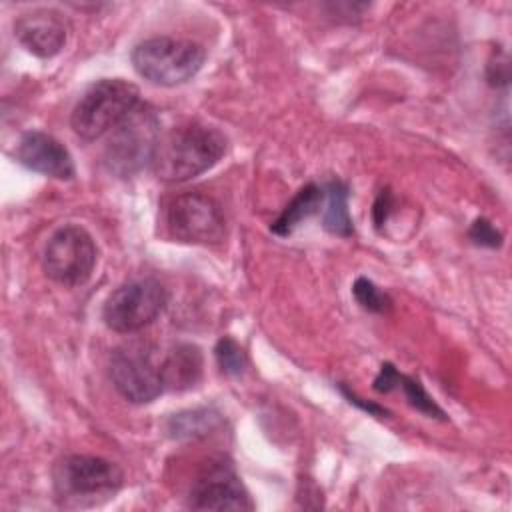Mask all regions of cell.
Wrapping results in <instances>:
<instances>
[{
    "label": "cell",
    "mask_w": 512,
    "mask_h": 512,
    "mask_svg": "<svg viewBox=\"0 0 512 512\" xmlns=\"http://www.w3.org/2000/svg\"><path fill=\"white\" fill-rule=\"evenodd\" d=\"M322 198H324V190L320 186H316L312 182L302 186L294 194V198L284 206V210L278 214V218L270 224V230L282 238L290 236L302 220L310 218L312 214H316L320 210Z\"/></svg>",
    "instance_id": "5bb4252c"
},
{
    "label": "cell",
    "mask_w": 512,
    "mask_h": 512,
    "mask_svg": "<svg viewBox=\"0 0 512 512\" xmlns=\"http://www.w3.org/2000/svg\"><path fill=\"white\" fill-rule=\"evenodd\" d=\"M104 150V162L118 176H132L152 164L160 142V118L150 104L138 102L126 118L116 124Z\"/></svg>",
    "instance_id": "277c9868"
},
{
    "label": "cell",
    "mask_w": 512,
    "mask_h": 512,
    "mask_svg": "<svg viewBox=\"0 0 512 512\" xmlns=\"http://www.w3.org/2000/svg\"><path fill=\"white\" fill-rule=\"evenodd\" d=\"M326 208L322 216V224L330 234L348 238L354 232L352 218L348 212V186L342 180H330L324 186Z\"/></svg>",
    "instance_id": "9a60e30c"
},
{
    "label": "cell",
    "mask_w": 512,
    "mask_h": 512,
    "mask_svg": "<svg viewBox=\"0 0 512 512\" xmlns=\"http://www.w3.org/2000/svg\"><path fill=\"white\" fill-rule=\"evenodd\" d=\"M224 152L226 136L218 128L188 122L160 136L152 170L162 182H186L216 166Z\"/></svg>",
    "instance_id": "6da1fadb"
},
{
    "label": "cell",
    "mask_w": 512,
    "mask_h": 512,
    "mask_svg": "<svg viewBox=\"0 0 512 512\" xmlns=\"http://www.w3.org/2000/svg\"><path fill=\"white\" fill-rule=\"evenodd\" d=\"M14 36L30 54L38 58H52L64 48L68 26L60 12L40 8L22 14L14 22Z\"/></svg>",
    "instance_id": "7c38bea8"
},
{
    "label": "cell",
    "mask_w": 512,
    "mask_h": 512,
    "mask_svg": "<svg viewBox=\"0 0 512 512\" xmlns=\"http://www.w3.org/2000/svg\"><path fill=\"white\" fill-rule=\"evenodd\" d=\"M396 386L402 388L406 400H408L410 406H414L418 412H422V414H426V416H432V418H442V420L446 418L444 410L432 400V396L424 390V386H422L418 380H414V378H410V376H406V374H400Z\"/></svg>",
    "instance_id": "e0dca14e"
},
{
    "label": "cell",
    "mask_w": 512,
    "mask_h": 512,
    "mask_svg": "<svg viewBox=\"0 0 512 512\" xmlns=\"http://www.w3.org/2000/svg\"><path fill=\"white\" fill-rule=\"evenodd\" d=\"M468 236L472 242H476L480 246H488V248H498L502 244V234L486 218L474 220Z\"/></svg>",
    "instance_id": "ffe728a7"
},
{
    "label": "cell",
    "mask_w": 512,
    "mask_h": 512,
    "mask_svg": "<svg viewBox=\"0 0 512 512\" xmlns=\"http://www.w3.org/2000/svg\"><path fill=\"white\" fill-rule=\"evenodd\" d=\"M168 234L186 244H216L226 234L220 204L200 192H184L174 196L164 210Z\"/></svg>",
    "instance_id": "52a82bcc"
},
{
    "label": "cell",
    "mask_w": 512,
    "mask_h": 512,
    "mask_svg": "<svg viewBox=\"0 0 512 512\" xmlns=\"http://www.w3.org/2000/svg\"><path fill=\"white\" fill-rule=\"evenodd\" d=\"M342 392H344V396L352 402V404H356V406H360L362 410H366L368 414H372V416H384L386 414V410L382 408V406H378V404H374V402H362V398H358L356 394H352L350 390H346L344 386H342Z\"/></svg>",
    "instance_id": "603a6c76"
},
{
    "label": "cell",
    "mask_w": 512,
    "mask_h": 512,
    "mask_svg": "<svg viewBox=\"0 0 512 512\" xmlns=\"http://www.w3.org/2000/svg\"><path fill=\"white\" fill-rule=\"evenodd\" d=\"M98 260L94 238L76 224L60 226L46 242L44 270L62 286H82L90 280Z\"/></svg>",
    "instance_id": "ba28073f"
},
{
    "label": "cell",
    "mask_w": 512,
    "mask_h": 512,
    "mask_svg": "<svg viewBox=\"0 0 512 512\" xmlns=\"http://www.w3.org/2000/svg\"><path fill=\"white\" fill-rule=\"evenodd\" d=\"M390 210H392V194L388 190H382L372 208V218H374L376 228H382V224L388 220Z\"/></svg>",
    "instance_id": "7402d4cb"
},
{
    "label": "cell",
    "mask_w": 512,
    "mask_h": 512,
    "mask_svg": "<svg viewBox=\"0 0 512 512\" xmlns=\"http://www.w3.org/2000/svg\"><path fill=\"white\" fill-rule=\"evenodd\" d=\"M110 378L122 398L134 404H146L158 398L166 386L162 360L146 344H124L112 352Z\"/></svg>",
    "instance_id": "9c48e42d"
},
{
    "label": "cell",
    "mask_w": 512,
    "mask_h": 512,
    "mask_svg": "<svg viewBox=\"0 0 512 512\" xmlns=\"http://www.w3.org/2000/svg\"><path fill=\"white\" fill-rule=\"evenodd\" d=\"M164 386L168 390H188L202 376V354L194 344L174 346L162 360Z\"/></svg>",
    "instance_id": "4fadbf2b"
},
{
    "label": "cell",
    "mask_w": 512,
    "mask_h": 512,
    "mask_svg": "<svg viewBox=\"0 0 512 512\" xmlns=\"http://www.w3.org/2000/svg\"><path fill=\"white\" fill-rule=\"evenodd\" d=\"M140 102L138 88L122 78H104L94 82L76 102L70 124L84 140H96L120 124Z\"/></svg>",
    "instance_id": "5b68a950"
},
{
    "label": "cell",
    "mask_w": 512,
    "mask_h": 512,
    "mask_svg": "<svg viewBox=\"0 0 512 512\" xmlns=\"http://www.w3.org/2000/svg\"><path fill=\"white\" fill-rule=\"evenodd\" d=\"M398 376H400V372H398L390 362H384V364L380 366L378 376L374 378V390H376V392H390L392 388H396Z\"/></svg>",
    "instance_id": "44dd1931"
},
{
    "label": "cell",
    "mask_w": 512,
    "mask_h": 512,
    "mask_svg": "<svg viewBox=\"0 0 512 512\" xmlns=\"http://www.w3.org/2000/svg\"><path fill=\"white\" fill-rule=\"evenodd\" d=\"M220 424V414L208 408H194L172 414L166 422V432L174 440H194L210 434Z\"/></svg>",
    "instance_id": "2e32d148"
},
{
    "label": "cell",
    "mask_w": 512,
    "mask_h": 512,
    "mask_svg": "<svg viewBox=\"0 0 512 512\" xmlns=\"http://www.w3.org/2000/svg\"><path fill=\"white\" fill-rule=\"evenodd\" d=\"M166 288L154 278L130 280L118 286L104 302L102 318L106 326L120 334L138 332L152 324L166 308Z\"/></svg>",
    "instance_id": "8992f818"
},
{
    "label": "cell",
    "mask_w": 512,
    "mask_h": 512,
    "mask_svg": "<svg viewBox=\"0 0 512 512\" xmlns=\"http://www.w3.org/2000/svg\"><path fill=\"white\" fill-rule=\"evenodd\" d=\"M16 160L32 172L58 180H70L76 174L68 148L54 136L38 130L26 132L20 138L16 146Z\"/></svg>",
    "instance_id": "8fae6325"
},
{
    "label": "cell",
    "mask_w": 512,
    "mask_h": 512,
    "mask_svg": "<svg viewBox=\"0 0 512 512\" xmlns=\"http://www.w3.org/2000/svg\"><path fill=\"white\" fill-rule=\"evenodd\" d=\"M352 294H354L356 302L368 312L384 314L392 308V298L386 292H382L372 280H368L364 276L356 278V282L352 284Z\"/></svg>",
    "instance_id": "ac0fdd59"
},
{
    "label": "cell",
    "mask_w": 512,
    "mask_h": 512,
    "mask_svg": "<svg viewBox=\"0 0 512 512\" xmlns=\"http://www.w3.org/2000/svg\"><path fill=\"white\" fill-rule=\"evenodd\" d=\"M214 354H216V362L220 366V370L228 376H238L244 366H246V354L244 350L240 348V344L230 338V336H224L216 342V348H214Z\"/></svg>",
    "instance_id": "d6986e66"
},
{
    "label": "cell",
    "mask_w": 512,
    "mask_h": 512,
    "mask_svg": "<svg viewBox=\"0 0 512 512\" xmlns=\"http://www.w3.org/2000/svg\"><path fill=\"white\" fill-rule=\"evenodd\" d=\"M188 506L194 510H252L254 504L230 464H208L190 488Z\"/></svg>",
    "instance_id": "30bf717a"
},
{
    "label": "cell",
    "mask_w": 512,
    "mask_h": 512,
    "mask_svg": "<svg viewBox=\"0 0 512 512\" xmlns=\"http://www.w3.org/2000/svg\"><path fill=\"white\" fill-rule=\"evenodd\" d=\"M56 498L66 506H94L122 488L124 472L116 462L90 454H68L52 470Z\"/></svg>",
    "instance_id": "7a4b0ae2"
},
{
    "label": "cell",
    "mask_w": 512,
    "mask_h": 512,
    "mask_svg": "<svg viewBox=\"0 0 512 512\" xmlns=\"http://www.w3.org/2000/svg\"><path fill=\"white\" fill-rule=\"evenodd\" d=\"M204 58L206 52L200 44L170 36L148 38L136 44L130 54L138 76L156 86H178L192 80Z\"/></svg>",
    "instance_id": "3957f363"
}]
</instances>
